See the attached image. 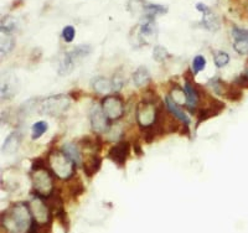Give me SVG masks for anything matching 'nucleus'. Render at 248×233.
Listing matches in <instances>:
<instances>
[{
  "label": "nucleus",
  "mask_w": 248,
  "mask_h": 233,
  "mask_svg": "<svg viewBox=\"0 0 248 233\" xmlns=\"http://www.w3.org/2000/svg\"><path fill=\"white\" fill-rule=\"evenodd\" d=\"M34 217L30 206L24 202H17L10 206L1 216V226L8 233H26L32 226Z\"/></svg>",
  "instance_id": "f257e3e1"
},
{
  "label": "nucleus",
  "mask_w": 248,
  "mask_h": 233,
  "mask_svg": "<svg viewBox=\"0 0 248 233\" xmlns=\"http://www.w3.org/2000/svg\"><path fill=\"white\" fill-rule=\"evenodd\" d=\"M31 180H32L35 195L43 199H47L54 194V179L51 172L45 168V164L41 159H37L32 164Z\"/></svg>",
  "instance_id": "f03ea898"
},
{
  "label": "nucleus",
  "mask_w": 248,
  "mask_h": 233,
  "mask_svg": "<svg viewBox=\"0 0 248 233\" xmlns=\"http://www.w3.org/2000/svg\"><path fill=\"white\" fill-rule=\"evenodd\" d=\"M48 168L52 174L62 180H68L75 174V164L62 152H52L48 155Z\"/></svg>",
  "instance_id": "7ed1b4c3"
},
{
  "label": "nucleus",
  "mask_w": 248,
  "mask_h": 233,
  "mask_svg": "<svg viewBox=\"0 0 248 233\" xmlns=\"http://www.w3.org/2000/svg\"><path fill=\"white\" fill-rule=\"evenodd\" d=\"M91 47L88 45H82L77 46L75 50L70 51L67 54L63 55V57L60 61V67H59V73L61 76H66L68 73H71L72 71L76 68V66L78 65L79 61L82 59H85L87 55H90Z\"/></svg>",
  "instance_id": "20e7f679"
},
{
  "label": "nucleus",
  "mask_w": 248,
  "mask_h": 233,
  "mask_svg": "<svg viewBox=\"0 0 248 233\" xmlns=\"http://www.w3.org/2000/svg\"><path fill=\"white\" fill-rule=\"evenodd\" d=\"M70 107V99L67 96L59 94V96H51L44 99L40 104V112L43 114L57 117L66 112Z\"/></svg>",
  "instance_id": "39448f33"
},
{
  "label": "nucleus",
  "mask_w": 248,
  "mask_h": 233,
  "mask_svg": "<svg viewBox=\"0 0 248 233\" xmlns=\"http://www.w3.org/2000/svg\"><path fill=\"white\" fill-rule=\"evenodd\" d=\"M30 210L34 221L40 226H48L51 223V210L43 197L35 195L30 201Z\"/></svg>",
  "instance_id": "423d86ee"
},
{
  "label": "nucleus",
  "mask_w": 248,
  "mask_h": 233,
  "mask_svg": "<svg viewBox=\"0 0 248 233\" xmlns=\"http://www.w3.org/2000/svg\"><path fill=\"white\" fill-rule=\"evenodd\" d=\"M136 118L139 125L144 129L154 125L155 121L158 118V109L155 107V104L144 101L139 103L136 110Z\"/></svg>",
  "instance_id": "0eeeda50"
},
{
  "label": "nucleus",
  "mask_w": 248,
  "mask_h": 233,
  "mask_svg": "<svg viewBox=\"0 0 248 233\" xmlns=\"http://www.w3.org/2000/svg\"><path fill=\"white\" fill-rule=\"evenodd\" d=\"M102 109L109 121H118L124 114V103L118 96H108L102 101Z\"/></svg>",
  "instance_id": "6e6552de"
},
{
  "label": "nucleus",
  "mask_w": 248,
  "mask_h": 233,
  "mask_svg": "<svg viewBox=\"0 0 248 233\" xmlns=\"http://www.w3.org/2000/svg\"><path fill=\"white\" fill-rule=\"evenodd\" d=\"M130 153V144L128 141H119L114 146H112L108 152V157L113 163H116L119 168L125 165L128 156Z\"/></svg>",
  "instance_id": "1a4fd4ad"
},
{
  "label": "nucleus",
  "mask_w": 248,
  "mask_h": 233,
  "mask_svg": "<svg viewBox=\"0 0 248 233\" xmlns=\"http://www.w3.org/2000/svg\"><path fill=\"white\" fill-rule=\"evenodd\" d=\"M90 121L91 125H92V129L96 133H103L109 128V124H108V117L105 114L102 107L98 106H94V107L91 109L90 113Z\"/></svg>",
  "instance_id": "9d476101"
},
{
  "label": "nucleus",
  "mask_w": 248,
  "mask_h": 233,
  "mask_svg": "<svg viewBox=\"0 0 248 233\" xmlns=\"http://www.w3.org/2000/svg\"><path fill=\"white\" fill-rule=\"evenodd\" d=\"M232 37H233V48L237 54L248 55V30L247 29L232 28Z\"/></svg>",
  "instance_id": "9b49d317"
},
{
  "label": "nucleus",
  "mask_w": 248,
  "mask_h": 233,
  "mask_svg": "<svg viewBox=\"0 0 248 233\" xmlns=\"http://www.w3.org/2000/svg\"><path fill=\"white\" fill-rule=\"evenodd\" d=\"M19 91V83L15 75L6 73L1 79V98L10 99L16 94Z\"/></svg>",
  "instance_id": "f8f14e48"
},
{
  "label": "nucleus",
  "mask_w": 248,
  "mask_h": 233,
  "mask_svg": "<svg viewBox=\"0 0 248 233\" xmlns=\"http://www.w3.org/2000/svg\"><path fill=\"white\" fill-rule=\"evenodd\" d=\"M184 91H185L186 94V107L189 108L191 112H195V109L198 107L199 102H200V91H199V88L187 78H186L185 81Z\"/></svg>",
  "instance_id": "ddd939ff"
},
{
  "label": "nucleus",
  "mask_w": 248,
  "mask_h": 233,
  "mask_svg": "<svg viewBox=\"0 0 248 233\" xmlns=\"http://www.w3.org/2000/svg\"><path fill=\"white\" fill-rule=\"evenodd\" d=\"M223 109H225V103H223V102L217 101V99H212L210 106H207L206 108H202V109L199 112L198 124H196V125H199V124L202 123V122L207 121L209 118L216 117V115L220 114Z\"/></svg>",
  "instance_id": "4468645a"
},
{
  "label": "nucleus",
  "mask_w": 248,
  "mask_h": 233,
  "mask_svg": "<svg viewBox=\"0 0 248 233\" xmlns=\"http://www.w3.org/2000/svg\"><path fill=\"white\" fill-rule=\"evenodd\" d=\"M165 106H167L168 112H169L172 117H175V118L178 119V121H180L184 125H189V123H190L189 117H187V115H186V113L184 112V109L181 108V106H179V104L175 103V102L170 98V96H168L167 98H165Z\"/></svg>",
  "instance_id": "2eb2a0df"
},
{
  "label": "nucleus",
  "mask_w": 248,
  "mask_h": 233,
  "mask_svg": "<svg viewBox=\"0 0 248 233\" xmlns=\"http://www.w3.org/2000/svg\"><path fill=\"white\" fill-rule=\"evenodd\" d=\"M66 156L70 159L75 165H79L82 163V156H81V153H79L78 148H77L75 144L72 143H66L62 145V150H61Z\"/></svg>",
  "instance_id": "dca6fc26"
},
{
  "label": "nucleus",
  "mask_w": 248,
  "mask_h": 233,
  "mask_svg": "<svg viewBox=\"0 0 248 233\" xmlns=\"http://www.w3.org/2000/svg\"><path fill=\"white\" fill-rule=\"evenodd\" d=\"M20 141H21V135H20L19 132H14L9 135L8 138L4 141L3 150L8 154H14L17 150L20 145Z\"/></svg>",
  "instance_id": "f3484780"
},
{
  "label": "nucleus",
  "mask_w": 248,
  "mask_h": 233,
  "mask_svg": "<svg viewBox=\"0 0 248 233\" xmlns=\"http://www.w3.org/2000/svg\"><path fill=\"white\" fill-rule=\"evenodd\" d=\"M91 84H92L93 90L97 93H102V94L110 92L113 90V83L106 77H96L94 79H92Z\"/></svg>",
  "instance_id": "a211bd4d"
},
{
  "label": "nucleus",
  "mask_w": 248,
  "mask_h": 233,
  "mask_svg": "<svg viewBox=\"0 0 248 233\" xmlns=\"http://www.w3.org/2000/svg\"><path fill=\"white\" fill-rule=\"evenodd\" d=\"M101 164V157L97 156V155H93V156H91L90 159H87V160L83 163V171H85V174L87 175L88 177H92L93 175L96 174L99 170Z\"/></svg>",
  "instance_id": "6ab92c4d"
},
{
  "label": "nucleus",
  "mask_w": 248,
  "mask_h": 233,
  "mask_svg": "<svg viewBox=\"0 0 248 233\" xmlns=\"http://www.w3.org/2000/svg\"><path fill=\"white\" fill-rule=\"evenodd\" d=\"M150 81V73L147 67L140 66L137 68V71L133 73V82L136 84L137 87H143L148 82Z\"/></svg>",
  "instance_id": "aec40b11"
},
{
  "label": "nucleus",
  "mask_w": 248,
  "mask_h": 233,
  "mask_svg": "<svg viewBox=\"0 0 248 233\" xmlns=\"http://www.w3.org/2000/svg\"><path fill=\"white\" fill-rule=\"evenodd\" d=\"M14 46H15L14 37L10 36V35L6 34V32L5 35L3 34V36H1V48H0V50H1V55L4 56V55L9 54V52L14 48Z\"/></svg>",
  "instance_id": "412c9836"
},
{
  "label": "nucleus",
  "mask_w": 248,
  "mask_h": 233,
  "mask_svg": "<svg viewBox=\"0 0 248 233\" xmlns=\"http://www.w3.org/2000/svg\"><path fill=\"white\" fill-rule=\"evenodd\" d=\"M170 98H171L175 103L179 104V106H183L184 103H186V94L184 88L179 87V86L172 88L171 93H170Z\"/></svg>",
  "instance_id": "4be33fe9"
},
{
  "label": "nucleus",
  "mask_w": 248,
  "mask_h": 233,
  "mask_svg": "<svg viewBox=\"0 0 248 233\" xmlns=\"http://www.w3.org/2000/svg\"><path fill=\"white\" fill-rule=\"evenodd\" d=\"M47 130V123L44 121L36 122V123L32 125V133H31V138L32 139H39L44 133H46Z\"/></svg>",
  "instance_id": "5701e85b"
},
{
  "label": "nucleus",
  "mask_w": 248,
  "mask_h": 233,
  "mask_svg": "<svg viewBox=\"0 0 248 233\" xmlns=\"http://www.w3.org/2000/svg\"><path fill=\"white\" fill-rule=\"evenodd\" d=\"M225 97H227L231 101L237 102L243 97V92L240 87H237L236 84H230V88L227 91V93H226Z\"/></svg>",
  "instance_id": "b1692460"
},
{
  "label": "nucleus",
  "mask_w": 248,
  "mask_h": 233,
  "mask_svg": "<svg viewBox=\"0 0 248 233\" xmlns=\"http://www.w3.org/2000/svg\"><path fill=\"white\" fill-rule=\"evenodd\" d=\"M214 61H215V65H216V67L222 68V67H225V66L230 62V56L227 52L220 51V52H216V54H215Z\"/></svg>",
  "instance_id": "393cba45"
},
{
  "label": "nucleus",
  "mask_w": 248,
  "mask_h": 233,
  "mask_svg": "<svg viewBox=\"0 0 248 233\" xmlns=\"http://www.w3.org/2000/svg\"><path fill=\"white\" fill-rule=\"evenodd\" d=\"M169 56L170 55L168 52V50L165 47H163V46H155L154 50H153V57L158 62L165 61Z\"/></svg>",
  "instance_id": "a878e982"
},
{
  "label": "nucleus",
  "mask_w": 248,
  "mask_h": 233,
  "mask_svg": "<svg viewBox=\"0 0 248 233\" xmlns=\"http://www.w3.org/2000/svg\"><path fill=\"white\" fill-rule=\"evenodd\" d=\"M205 66L206 59L202 55H198V56L194 57V60H192V71H194V73H199L200 71L205 70Z\"/></svg>",
  "instance_id": "bb28decb"
},
{
  "label": "nucleus",
  "mask_w": 248,
  "mask_h": 233,
  "mask_svg": "<svg viewBox=\"0 0 248 233\" xmlns=\"http://www.w3.org/2000/svg\"><path fill=\"white\" fill-rule=\"evenodd\" d=\"M75 35H76V30H75L74 26H66L62 30V39L65 40L66 42H71L75 39Z\"/></svg>",
  "instance_id": "cd10ccee"
},
{
  "label": "nucleus",
  "mask_w": 248,
  "mask_h": 233,
  "mask_svg": "<svg viewBox=\"0 0 248 233\" xmlns=\"http://www.w3.org/2000/svg\"><path fill=\"white\" fill-rule=\"evenodd\" d=\"M242 75H243V76H245V77H246V78H247V79H248V68H246V71H245V72H243V73H242Z\"/></svg>",
  "instance_id": "c85d7f7f"
}]
</instances>
